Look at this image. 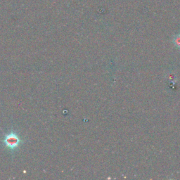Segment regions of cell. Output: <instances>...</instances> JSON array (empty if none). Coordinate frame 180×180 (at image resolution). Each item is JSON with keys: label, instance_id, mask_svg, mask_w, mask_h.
I'll use <instances>...</instances> for the list:
<instances>
[{"label": "cell", "instance_id": "obj_1", "mask_svg": "<svg viewBox=\"0 0 180 180\" xmlns=\"http://www.w3.org/2000/svg\"><path fill=\"white\" fill-rule=\"evenodd\" d=\"M5 142H6V145L10 148H14L16 147L19 143V139L16 137L15 134H9L6 139H5Z\"/></svg>", "mask_w": 180, "mask_h": 180}, {"label": "cell", "instance_id": "obj_2", "mask_svg": "<svg viewBox=\"0 0 180 180\" xmlns=\"http://www.w3.org/2000/svg\"><path fill=\"white\" fill-rule=\"evenodd\" d=\"M173 43L174 46L178 47V48H180V34H177L174 36L173 39Z\"/></svg>", "mask_w": 180, "mask_h": 180}]
</instances>
